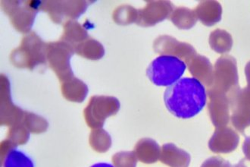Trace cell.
<instances>
[{
    "instance_id": "6da1fadb",
    "label": "cell",
    "mask_w": 250,
    "mask_h": 167,
    "mask_svg": "<svg viewBox=\"0 0 250 167\" xmlns=\"http://www.w3.org/2000/svg\"><path fill=\"white\" fill-rule=\"evenodd\" d=\"M164 102L174 117L188 119L198 115L207 105V90L196 78H183L166 89Z\"/></svg>"
},
{
    "instance_id": "7a4b0ae2",
    "label": "cell",
    "mask_w": 250,
    "mask_h": 167,
    "mask_svg": "<svg viewBox=\"0 0 250 167\" xmlns=\"http://www.w3.org/2000/svg\"><path fill=\"white\" fill-rule=\"evenodd\" d=\"M186 70V63L178 56L162 55L149 64L146 75L156 86L170 87L181 79Z\"/></svg>"
},
{
    "instance_id": "3957f363",
    "label": "cell",
    "mask_w": 250,
    "mask_h": 167,
    "mask_svg": "<svg viewBox=\"0 0 250 167\" xmlns=\"http://www.w3.org/2000/svg\"><path fill=\"white\" fill-rule=\"evenodd\" d=\"M3 167H34V164L32 159L24 152L12 148L5 157Z\"/></svg>"
},
{
    "instance_id": "277c9868",
    "label": "cell",
    "mask_w": 250,
    "mask_h": 167,
    "mask_svg": "<svg viewBox=\"0 0 250 167\" xmlns=\"http://www.w3.org/2000/svg\"><path fill=\"white\" fill-rule=\"evenodd\" d=\"M131 153L129 154V156L124 155L123 157H117L115 163L116 164L117 167H135L136 159L133 156H131Z\"/></svg>"
},
{
    "instance_id": "5b68a950",
    "label": "cell",
    "mask_w": 250,
    "mask_h": 167,
    "mask_svg": "<svg viewBox=\"0 0 250 167\" xmlns=\"http://www.w3.org/2000/svg\"><path fill=\"white\" fill-rule=\"evenodd\" d=\"M90 167H115L112 164H107V163H99V164H94Z\"/></svg>"
}]
</instances>
